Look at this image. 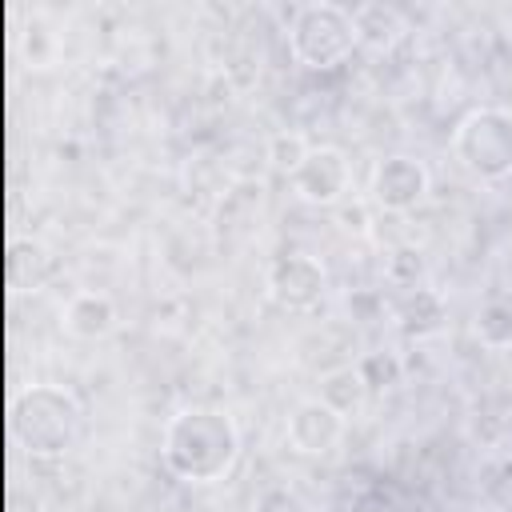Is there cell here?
Masks as SVG:
<instances>
[{
    "instance_id": "obj_15",
    "label": "cell",
    "mask_w": 512,
    "mask_h": 512,
    "mask_svg": "<svg viewBox=\"0 0 512 512\" xmlns=\"http://www.w3.org/2000/svg\"><path fill=\"white\" fill-rule=\"evenodd\" d=\"M344 512H408V508H404V496L392 484L372 480V484H364V488H356L348 496Z\"/></svg>"
},
{
    "instance_id": "obj_18",
    "label": "cell",
    "mask_w": 512,
    "mask_h": 512,
    "mask_svg": "<svg viewBox=\"0 0 512 512\" xmlns=\"http://www.w3.org/2000/svg\"><path fill=\"white\" fill-rule=\"evenodd\" d=\"M420 276H424V256L416 252V248H396L392 256H388V280L396 284V288H420Z\"/></svg>"
},
{
    "instance_id": "obj_5",
    "label": "cell",
    "mask_w": 512,
    "mask_h": 512,
    "mask_svg": "<svg viewBox=\"0 0 512 512\" xmlns=\"http://www.w3.org/2000/svg\"><path fill=\"white\" fill-rule=\"evenodd\" d=\"M428 188H432V172L412 152L380 156L372 164V176H368V200L380 212H412L428 200Z\"/></svg>"
},
{
    "instance_id": "obj_12",
    "label": "cell",
    "mask_w": 512,
    "mask_h": 512,
    "mask_svg": "<svg viewBox=\"0 0 512 512\" xmlns=\"http://www.w3.org/2000/svg\"><path fill=\"white\" fill-rule=\"evenodd\" d=\"M368 396H372V392H368V384H364L356 360H352V364H340V368H332V372L320 376V400L332 404L344 420L356 416V412L368 404Z\"/></svg>"
},
{
    "instance_id": "obj_6",
    "label": "cell",
    "mask_w": 512,
    "mask_h": 512,
    "mask_svg": "<svg viewBox=\"0 0 512 512\" xmlns=\"http://www.w3.org/2000/svg\"><path fill=\"white\" fill-rule=\"evenodd\" d=\"M264 288L272 304H280L284 312H312L328 292V268L308 252H284L268 264Z\"/></svg>"
},
{
    "instance_id": "obj_1",
    "label": "cell",
    "mask_w": 512,
    "mask_h": 512,
    "mask_svg": "<svg viewBox=\"0 0 512 512\" xmlns=\"http://www.w3.org/2000/svg\"><path fill=\"white\" fill-rule=\"evenodd\" d=\"M244 452V436L232 412L212 404H188L168 416L160 432V460L184 484L224 480Z\"/></svg>"
},
{
    "instance_id": "obj_16",
    "label": "cell",
    "mask_w": 512,
    "mask_h": 512,
    "mask_svg": "<svg viewBox=\"0 0 512 512\" xmlns=\"http://www.w3.org/2000/svg\"><path fill=\"white\" fill-rule=\"evenodd\" d=\"M308 140H304V132H276L272 140H268V164L276 168V172H284V176H292L296 168H300V160L308 156Z\"/></svg>"
},
{
    "instance_id": "obj_17",
    "label": "cell",
    "mask_w": 512,
    "mask_h": 512,
    "mask_svg": "<svg viewBox=\"0 0 512 512\" xmlns=\"http://www.w3.org/2000/svg\"><path fill=\"white\" fill-rule=\"evenodd\" d=\"M252 512H312V508L292 484H268V488L256 492Z\"/></svg>"
},
{
    "instance_id": "obj_19",
    "label": "cell",
    "mask_w": 512,
    "mask_h": 512,
    "mask_svg": "<svg viewBox=\"0 0 512 512\" xmlns=\"http://www.w3.org/2000/svg\"><path fill=\"white\" fill-rule=\"evenodd\" d=\"M496 512H512V496H508V500H504V504H500Z\"/></svg>"
},
{
    "instance_id": "obj_7",
    "label": "cell",
    "mask_w": 512,
    "mask_h": 512,
    "mask_svg": "<svg viewBox=\"0 0 512 512\" xmlns=\"http://www.w3.org/2000/svg\"><path fill=\"white\" fill-rule=\"evenodd\" d=\"M288 184H292L296 200H304L312 208H332L352 188V160L336 144H312L308 156L300 160V168L288 176Z\"/></svg>"
},
{
    "instance_id": "obj_3",
    "label": "cell",
    "mask_w": 512,
    "mask_h": 512,
    "mask_svg": "<svg viewBox=\"0 0 512 512\" xmlns=\"http://www.w3.org/2000/svg\"><path fill=\"white\" fill-rule=\"evenodd\" d=\"M356 48V28H352V12L332 4V0H312L300 4L288 20V52L300 68L324 72L336 68L352 56Z\"/></svg>"
},
{
    "instance_id": "obj_11",
    "label": "cell",
    "mask_w": 512,
    "mask_h": 512,
    "mask_svg": "<svg viewBox=\"0 0 512 512\" xmlns=\"http://www.w3.org/2000/svg\"><path fill=\"white\" fill-rule=\"evenodd\" d=\"M116 304L104 292H76L64 304V328L76 340H104L116 328Z\"/></svg>"
},
{
    "instance_id": "obj_14",
    "label": "cell",
    "mask_w": 512,
    "mask_h": 512,
    "mask_svg": "<svg viewBox=\"0 0 512 512\" xmlns=\"http://www.w3.org/2000/svg\"><path fill=\"white\" fill-rule=\"evenodd\" d=\"M356 368H360L368 392H388V388H396V384L404 380V360H400L396 352H388V348L364 352V356L356 360Z\"/></svg>"
},
{
    "instance_id": "obj_13",
    "label": "cell",
    "mask_w": 512,
    "mask_h": 512,
    "mask_svg": "<svg viewBox=\"0 0 512 512\" xmlns=\"http://www.w3.org/2000/svg\"><path fill=\"white\" fill-rule=\"evenodd\" d=\"M472 336L492 352L512 348V300H484L472 316Z\"/></svg>"
},
{
    "instance_id": "obj_2",
    "label": "cell",
    "mask_w": 512,
    "mask_h": 512,
    "mask_svg": "<svg viewBox=\"0 0 512 512\" xmlns=\"http://www.w3.org/2000/svg\"><path fill=\"white\" fill-rule=\"evenodd\" d=\"M84 428V404L64 384H24L8 400L12 444L32 460L64 456Z\"/></svg>"
},
{
    "instance_id": "obj_4",
    "label": "cell",
    "mask_w": 512,
    "mask_h": 512,
    "mask_svg": "<svg viewBox=\"0 0 512 512\" xmlns=\"http://www.w3.org/2000/svg\"><path fill=\"white\" fill-rule=\"evenodd\" d=\"M452 156L476 180L512 176V108L480 104L464 112L452 128Z\"/></svg>"
},
{
    "instance_id": "obj_9",
    "label": "cell",
    "mask_w": 512,
    "mask_h": 512,
    "mask_svg": "<svg viewBox=\"0 0 512 512\" xmlns=\"http://www.w3.org/2000/svg\"><path fill=\"white\" fill-rule=\"evenodd\" d=\"M396 328L408 336V340H432L448 328V300L440 288H408L396 304Z\"/></svg>"
},
{
    "instance_id": "obj_10",
    "label": "cell",
    "mask_w": 512,
    "mask_h": 512,
    "mask_svg": "<svg viewBox=\"0 0 512 512\" xmlns=\"http://www.w3.org/2000/svg\"><path fill=\"white\" fill-rule=\"evenodd\" d=\"M352 28H356V48L392 52L404 40L408 20L392 4H360V8H352Z\"/></svg>"
},
{
    "instance_id": "obj_8",
    "label": "cell",
    "mask_w": 512,
    "mask_h": 512,
    "mask_svg": "<svg viewBox=\"0 0 512 512\" xmlns=\"http://www.w3.org/2000/svg\"><path fill=\"white\" fill-rule=\"evenodd\" d=\"M284 436H288L292 452H300V456H328L344 440V416L332 404H324L320 396H308L288 412Z\"/></svg>"
}]
</instances>
